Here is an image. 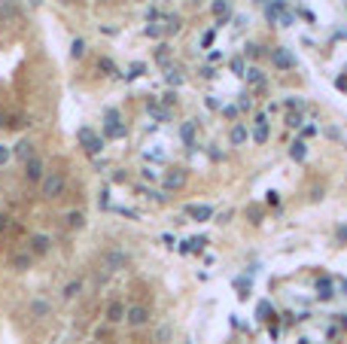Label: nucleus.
I'll return each instance as SVG.
<instances>
[{
    "label": "nucleus",
    "instance_id": "f257e3e1",
    "mask_svg": "<svg viewBox=\"0 0 347 344\" xmlns=\"http://www.w3.org/2000/svg\"><path fill=\"white\" fill-rule=\"evenodd\" d=\"M76 137H79V143L85 146V152H88V155H101V152H104V137H101V134H94V128L82 125V128L76 131Z\"/></svg>",
    "mask_w": 347,
    "mask_h": 344
},
{
    "label": "nucleus",
    "instance_id": "f03ea898",
    "mask_svg": "<svg viewBox=\"0 0 347 344\" xmlns=\"http://www.w3.org/2000/svg\"><path fill=\"white\" fill-rule=\"evenodd\" d=\"M64 186H67L64 171H52V174H46V177H43V198H58V195L64 192Z\"/></svg>",
    "mask_w": 347,
    "mask_h": 344
},
{
    "label": "nucleus",
    "instance_id": "7ed1b4c3",
    "mask_svg": "<svg viewBox=\"0 0 347 344\" xmlns=\"http://www.w3.org/2000/svg\"><path fill=\"white\" fill-rule=\"evenodd\" d=\"M49 250H52V235L34 232V235L27 238V253H34V259H37V256H46Z\"/></svg>",
    "mask_w": 347,
    "mask_h": 344
},
{
    "label": "nucleus",
    "instance_id": "20e7f679",
    "mask_svg": "<svg viewBox=\"0 0 347 344\" xmlns=\"http://www.w3.org/2000/svg\"><path fill=\"white\" fill-rule=\"evenodd\" d=\"M43 177H46L43 159H40V155H30V159L24 162V180H27V183H43Z\"/></svg>",
    "mask_w": 347,
    "mask_h": 344
},
{
    "label": "nucleus",
    "instance_id": "39448f33",
    "mask_svg": "<svg viewBox=\"0 0 347 344\" xmlns=\"http://www.w3.org/2000/svg\"><path fill=\"white\" fill-rule=\"evenodd\" d=\"M125 323L134 326V329L146 326V323H149V308H143V305H131V308L125 311Z\"/></svg>",
    "mask_w": 347,
    "mask_h": 344
},
{
    "label": "nucleus",
    "instance_id": "423d86ee",
    "mask_svg": "<svg viewBox=\"0 0 347 344\" xmlns=\"http://www.w3.org/2000/svg\"><path fill=\"white\" fill-rule=\"evenodd\" d=\"M183 183H186V171H183V168H174V171H168V174L162 177V186H165V192L183 189Z\"/></svg>",
    "mask_w": 347,
    "mask_h": 344
},
{
    "label": "nucleus",
    "instance_id": "0eeeda50",
    "mask_svg": "<svg viewBox=\"0 0 347 344\" xmlns=\"http://www.w3.org/2000/svg\"><path fill=\"white\" fill-rule=\"evenodd\" d=\"M186 216L195 223H207V220H213V207L210 204H186Z\"/></svg>",
    "mask_w": 347,
    "mask_h": 344
},
{
    "label": "nucleus",
    "instance_id": "6e6552de",
    "mask_svg": "<svg viewBox=\"0 0 347 344\" xmlns=\"http://www.w3.org/2000/svg\"><path fill=\"white\" fill-rule=\"evenodd\" d=\"M104 265H107V271H119V268L128 265V253H125V250H107Z\"/></svg>",
    "mask_w": 347,
    "mask_h": 344
},
{
    "label": "nucleus",
    "instance_id": "1a4fd4ad",
    "mask_svg": "<svg viewBox=\"0 0 347 344\" xmlns=\"http://www.w3.org/2000/svg\"><path fill=\"white\" fill-rule=\"evenodd\" d=\"M128 134V128H125V122L119 119V122H107L104 125V140H122Z\"/></svg>",
    "mask_w": 347,
    "mask_h": 344
},
{
    "label": "nucleus",
    "instance_id": "9d476101",
    "mask_svg": "<svg viewBox=\"0 0 347 344\" xmlns=\"http://www.w3.org/2000/svg\"><path fill=\"white\" fill-rule=\"evenodd\" d=\"M9 265L15 268V271H27V268H34V253H12L9 256Z\"/></svg>",
    "mask_w": 347,
    "mask_h": 344
},
{
    "label": "nucleus",
    "instance_id": "9b49d317",
    "mask_svg": "<svg viewBox=\"0 0 347 344\" xmlns=\"http://www.w3.org/2000/svg\"><path fill=\"white\" fill-rule=\"evenodd\" d=\"M125 311H128V308H125L122 302H110L104 317H107V323H125Z\"/></svg>",
    "mask_w": 347,
    "mask_h": 344
},
{
    "label": "nucleus",
    "instance_id": "f8f14e48",
    "mask_svg": "<svg viewBox=\"0 0 347 344\" xmlns=\"http://www.w3.org/2000/svg\"><path fill=\"white\" fill-rule=\"evenodd\" d=\"M253 140H256V143H265V140H268V116H265V113H259V116H256V131H253Z\"/></svg>",
    "mask_w": 347,
    "mask_h": 344
},
{
    "label": "nucleus",
    "instance_id": "ddd939ff",
    "mask_svg": "<svg viewBox=\"0 0 347 344\" xmlns=\"http://www.w3.org/2000/svg\"><path fill=\"white\" fill-rule=\"evenodd\" d=\"M271 58H274V64H277L280 70H287V67H296V58H293L287 49H274V52H271Z\"/></svg>",
    "mask_w": 347,
    "mask_h": 344
},
{
    "label": "nucleus",
    "instance_id": "4468645a",
    "mask_svg": "<svg viewBox=\"0 0 347 344\" xmlns=\"http://www.w3.org/2000/svg\"><path fill=\"white\" fill-rule=\"evenodd\" d=\"M213 15H216V24L213 27H219V24H226L229 21V0H213Z\"/></svg>",
    "mask_w": 347,
    "mask_h": 344
},
{
    "label": "nucleus",
    "instance_id": "2eb2a0df",
    "mask_svg": "<svg viewBox=\"0 0 347 344\" xmlns=\"http://www.w3.org/2000/svg\"><path fill=\"white\" fill-rule=\"evenodd\" d=\"M146 113H149L155 122H168V119H171V113H168L159 101H149V104H146Z\"/></svg>",
    "mask_w": 347,
    "mask_h": 344
},
{
    "label": "nucleus",
    "instance_id": "dca6fc26",
    "mask_svg": "<svg viewBox=\"0 0 347 344\" xmlns=\"http://www.w3.org/2000/svg\"><path fill=\"white\" fill-rule=\"evenodd\" d=\"M12 155H15V159H21V162H27V159L34 155V143H30L27 137H24V140H18V143H15V149H12Z\"/></svg>",
    "mask_w": 347,
    "mask_h": 344
},
{
    "label": "nucleus",
    "instance_id": "f3484780",
    "mask_svg": "<svg viewBox=\"0 0 347 344\" xmlns=\"http://www.w3.org/2000/svg\"><path fill=\"white\" fill-rule=\"evenodd\" d=\"M49 311H52V305H49V299H43V296H37V299L30 302V314H34V317H49Z\"/></svg>",
    "mask_w": 347,
    "mask_h": 344
},
{
    "label": "nucleus",
    "instance_id": "a211bd4d",
    "mask_svg": "<svg viewBox=\"0 0 347 344\" xmlns=\"http://www.w3.org/2000/svg\"><path fill=\"white\" fill-rule=\"evenodd\" d=\"M85 52H88V43H85L82 37H73V43H70V58H73V61H79Z\"/></svg>",
    "mask_w": 347,
    "mask_h": 344
},
{
    "label": "nucleus",
    "instance_id": "6ab92c4d",
    "mask_svg": "<svg viewBox=\"0 0 347 344\" xmlns=\"http://www.w3.org/2000/svg\"><path fill=\"white\" fill-rule=\"evenodd\" d=\"M98 73H104V76H116V73H119V70H116V61L107 58V55L98 58Z\"/></svg>",
    "mask_w": 347,
    "mask_h": 344
},
{
    "label": "nucleus",
    "instance_id": "aec40b11",
    "mask_svg": "<svg viewBox=\"0 0 347 344\" xmlns=\"http://www.w3.org/2000/svg\"><path fill=\"white\" fill-rule=\"evenodd\" d=\"M79 293H82V280H79V277H76V280H70V284H67V287L61 290V296H64L67 302H70V299H76Z\"/></svg>",
    "mask_w": 347,
    "mask_h": 344
},
{
    "label": "nucleus",
    "instance_id": "412c9836",
    "mask_svg": "<svg viewBox=\"0 0 347 344\" xmlns=\"http://www.w3.org/2000/svg\"><path fill=\"white\" fill-rule=\"evenodd\" d=\"M180 137H183L186 146H195V122H186V125L180 128Z\"/></svg>",
    "mask_w": 347,
    "mask_h": 344
},
{
    "label": "nucleus",
    "instance_id": "4be33fe9",
    "mask_svg": "<svg viewBox=\"0 0 347 344\" xmlns=\"http://www.w3.org/2000/svg\"><path fill=\"white\" fill-rule=\"evenodd\" d=\"M229 140H232L235 146H241V143H247V128H244V125H235V128L229 131Z\"/></svg>",
    "mask_w": 347,
    "mask_h": 344
},
{
    "label": "nucleus",
    "instance_id": "5701e85b",
    "mask_svg": "<svg viewBox=\"0 0 347 344\" xmlns=\"http://www.w3.org/2000/svg\"><path fill=\"white\" fill-rule=\"evenodd\" d=\"M85 226V213L82 210H70L67 213V229H82Z\"/></svg>",
    "mask_w": 347,
    "mask_h": 344
},
{
    "label": "nucleus",
    "instance_id": "b1692460",
    "mask_svg": "<svg viewBox=\"0 0 347 344\" xmlns=\"http://www.w3.org/2000/svg\"><path fill=\"white\" fill-rule=\"evenodd\" d=\"M290 155H293V162H305V159H308V149H305V143H302V140H296V143L290 146Z\"/></svg>",
    "mask_w": 347,
    "mask_h": 344
},
{
    "label": "nucleus",
    "instance_id": "393cba45",
    "mask_svg": "<svg viewBox=\"0 0 347 344\" xmlns=\"http://www.w3.org/2000/svg\"><path fill=\"white\" fill-rule=\"evenodd\" d=\"M143 73H146V64H143V61H134V64L128 67L125 79H137V76H143Z\"/></svg>",
    "mask_w": 347,
    "mask_h": 344
},
{
    "label": "nucleus",
    "instance_id": "a878e982",
    "mask_svg": "<svg viewBox=\"0 0 347 344\" xmlns=\"http://www.w3.org/2000/svg\"><path fill=\"white\" fill-rule=\"evenodd\" d=\"M244 76H247V82H250V85H262V82H265V76H262V70H259V67H250Z\"/></svg>",
    "mask_w": 347,
    "mask_h": 344
},
{
    "label": "nucleus",
    "instance_id": "bb28decb",
    "mask_svg": "<svg viewBox=\"0 0 347 344\" xmlns=\"http://www.w3.org/2000/svg\"><path fill=\"white\" fill-rule=\"evenodd\" d=\"M290 128H302V110H290L287 113V119H283Z\"/></svg>",
    "mask_w": 347,
    "mask_h": 344
},
{
    "label": "nucleus",
    "instance_id": "cd10ccee",
    "mask_svg": "<svg viewBox=\"0 0 347 344\" xmlns=\"http://www.w3.org/2000/svg\"><path fill=\"white\" fill-rule=\"evenodd\" d=\"M186 244H189V253H201V250H204V244H207V238H204V235H198V238H189Z\"/></svg>",
    "mask_w": 347,
    "mask_h": 344
},
{
    "label": "nucleus",
    "instance_id": "c85d7f7f",
    "mask_svg": "<svg viewBox=\"0 0 347 344\" xmlns=\"http://www.w3.org/2000/svg\"><path fill=\"white\" fill-rule=\"evenodd\" d=\"M317 290H320V296H323V299H329V296H332V280L320 277V280H317Z\"/></svg>",
    "mask_w": 347,
    "mask_h": 344
},
{
    "label": "nucleus",
    "instance_id": "c756f323",
    "mask_svg": "<svg viewBox=\"0 0 347 344\" xmlns=\"http://www.w3.org/2000/svg\"><path fill=\"white\" fill-rule=\"evenodd\" d=\"M232 73H235V76H244V73H247L244 58H232Z\"/></svg>",
    "mask_w": 347,
    "mask_h": 344
},
{
    "label": "nucleus",
    "instance_id": "7c9ffc66",
    "mask_svg": "<svg viewBox=\"0 0 347 344\" xmlns=\"http://www.w3.org/2000/svg\"><path fill=\"white\" fill-rule=\"evenodd\" d=\"M213 40H216V27H210V30L201 37V49H210V46H213Z\"/></svg>",
    "mask_w": 347,
    "mask_h": 344
},
{
    "label": "nucleus",
    "instance_id": "2f4dec72",
    "mask_svg": "<svg viewBox=\"0 0 347 344\" xmlns=\"http://www.w3.org/2000/svg\"><path fill=\"white\" fill-rule=\"evenodd\" d=\"M180 30V18L177 15H168V27H165V34H177Z\"/></svg>",
    "mask_w": 347,
    "mask_h": 344
},
{
    "label": "nucleus",
    "instance_id": "473e14b6",
    "mask_svg": "<svg viewBox=\"0 0 347 344\" xmlns=\"http://www.w3.org/2000/svg\"><path fill=\"white\" fill-rule=\"evenodd\" d=\"M9 229H15L12 216H9V213H0V232H9Z\"/></svg>",
    "mask_w": 347,
    "mask_h": 344
},
{
    "label": "nucleus",
    "instance_id": "72a5a7b5",
    "mask_svg": "<svg viewBox=\"0 0 347 344\" xmlns=\"http://www.w3.org/2000/svg\"><path fill=\"white\" fill-rule=\"evenodd\" d=\"M9 159H12V149H9L6 143H0V168H3V165H9Z\"/></svg>",
    "mask_w": 347,
    "mask_h": 344
},
{
    "label": "nucleus",
    "instance_id": "f704fd0d",
    "mask_svg": "<svg viewBox=\"0 0 347 344\" xmlns=\"http://www.w3.org/2000/svg\"><path fill=\"white\" fill-rule=\"evenodd\" d=\"M168 82L171 85H183V73L180 70H168Z\"/></svg>",
    "mask_w": 347,
    "mask_h": 344
},
{
    "label": "nucleus",
    "instance_id": "c9c22d12",
    "mask_svg": "<svg viewBox=\"0 0 347 344\" xmlns=\"http://www.w3.org/2000/svg\"><path fill=\"white\" fill-rule=\"evenodd\" d=\"M104 119H107V122H119L122 116H119V110H116V107H107V110H104Z\"/></svg>",
    "mask_w": 347,
    "mask_h": 344
},
{
    "label": "nucleus",
    "instance_id": "e433bc0d",
    "mask_svg": "<svg viewBox=\"0 0 347 344\" xmlns=\"http://www.w3.org/2000/svg\"><path fill=\"white\" fill-rule=\"evenodd\" d=\"M277 21H280V27H290V24H293V12H287V9H283V12L277 15Z\"/></svg>",
    "mask_w": 347,
    "mask_h": 344
},
{
    "label": "nucleus",
    "instance_id": "4c0bfd02",
    "mask_svg": "<svg viewBox=\"0 0 347 344\" xmlns=\"http://www.w3.org/2000/svg\"><path fill=\"white\" fill-rule=\"evenodd\" d=\"M140 177H143L146 183H155V180H159V171H152V168H143V174H140Z\"/></svg>",
    "mask_w": 347,
    "mask_h": 344
},
{
    "label": "nucleus",
    "instance_id": "58836bf2",
    "mask_svg": "<svg viewBox=\"0 0 347 344\" xmlns=\"http://www.w3.org/2000/svg\"><path fill=\"white\" fill-rule=\"evenodd\" d=\"M162 34H165L162 24H149V27H146V37H162Z\"/></svg>",
    "mask_w": 347,
    "mask_h": 344
},
{
    "label": "nucleus",
    "instance_id": "ea45409f",
    "mask_svg": "<svg viewBox=\"0 0 347 344\" xmlns=\"http://www.w3.org/2000/svg\"><path fill=\"white\" fill-rule=\"evenodd\" d=\"M3 128H12V119H9L6 110H0V131H3Z\"/></svg>",
    "mask_w": 347,
    "mask_h": 344
},
{
    "label": "nucleus",
    "instance_id": "a19ab883",
    "mask_svg": "<svg viewBox=\"0 0 347 344\" xmlns=\"http://www.w3.org/2000/svg\"><path fill=\"white\" fill-rule=\"evenodd\" d=\"M155 58H159V64H165V61H168V43H162V46H159V55H155Z\"/></svg>",
    "mask_w": 347,
    "mask_h": 344
},
{
    "label": "nucleus",
    "instance_id": "79ce46f5",
    "mask_svg": "<svg viewBox=\"0 0 347 344\" xmlns=\"http://www.w3.org/2000/svg\"><path fill=\"white\" fill-rule=\"evenodd\" d=\"M268 314H271V305H268V302H262V305H259V317H262V320H268Z\"/></svg>",
    "mask_w": 347,
    "mask_h": 344
},
{
    "label": "nucleus",
    "instance_id": "37998d69",
    "mask_svg": "<svg viewBox=\"0 0 347 344\" xmlns=\"http://www.w3.org/2000/svg\"><path fill=\"white\" fill-rule=\"evenodd\" d=\"M162 104H168V107H174V104H177V95H174V91H168V95L162 98Z\"/></svg>",
    "mask_w": 347,
    "mask_h": 344
},
{
    "label": "nucleus",
    "instance_id": "c03bdc74",
    "mask_svg": "<svg viewBox=\"0 0 347 344\" xmlns=\"http://www.w3.org/2000/svg\"><path fill=\"white\" fill-rule=\"evenodd\" d=\"M259 52H262V49H259V46H256V43H250V46H247V55H250V58H256V55H259Z\"/></svg>",
    "mask_w": 347,
    "mask_h": 344
},
{
    "label": "nucleus",
    "instance_id": "a18cd8bd",
    "mask_svg": "<svg viewBox=\"0 0 347 344\" xmlns=\"http://www.w3.org/2000/svg\"><path fill=\"white\" fill-rule=\"evenodd\" d=\"M314 134H317V128H314V125H305V128H302V137H314Z\"/></svg>",
    "mask_w": 347,
    "mask_h": 344
},
{
    "label": "nucleus",
    "instance_id": "49530a36",
    "mask_svg": "<svg viewBox=\"0 0 347 344\" xmlns=\"http://www.w3.org/2000/svg\"><path fill=\"white\" fill-rule=\"evenodd\" d=\"M247 216H250V223H259V207H250Z\"/></svg>",
    "mask_w": 347,
    "mask_h": 344
},
{
    "label": "nucleus",
    "instance_id": "de8ad7c7",
    "mask_svg": "<svg viewBox=\"0 0 347 344\" xmlns=\"http://www.w3.org/2000/svg\"><path fill=\"white\" fill-rule=\"evenodd\" d=\"M335 238H338V241H341V244H347V226H341V229H338V232H335Z\"/></svg>",
    "mask_w": 347,
    "mask_h": 344
},
{
    "label": "nucleus",
    "instance_id": "09e8293b",
    "mask_svg": "<svg viewBox=\"0 0 347 344\" xmlns=\"http://www.w3.org/2000/svg\"><path fill=\"white\" fill-rule=\"evenodd\" d=\"M30 3H34V6H40V3H43V0H30Z\"/></svg>",
    "mask_w": 347,
    "mask_h": 344
}]
</instances>
